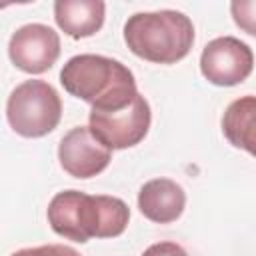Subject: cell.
<instances>
[{"mask_svg":"<svg viewBox=\"0 0 256 256\" xmlns=\"http://www.w3.org/2000/svg\"><path fill=\"white\" fill-rule=\"evenodd\" d=\"M46 218L58 236L84 244L90 238L120 236L130 222V208L116 196L62 190L52 196Z\"/></svg>","mask_w":256,"mask_h":256,"instance_id":"1","label":"cell"},{"mask_svg":"<svg viewBox=\"0 0 256 256\" xmlns=\"http://www.w3.org/2000/svg\"><path fill=\"white\" fill-rule=\"evenodd\" d=\"M64 90L88 102L94 110L128 106L140 92L128 66L102 54H76L60 70Z\"/></svg>","mask_w":256,"mask_h":256,"instance_id":"2","label":"cell"},{"mask_svg":"<svg viewBox=\"0 0 256 256\" xmlns=\"http://www.w3.org/2000/svg\"><path fill=\"white\" fill-rule=\"evenodd\" d=\"M124 42L142 60L176 64L194 44V24L178 10L136 12L124 24Z\"/></svg>","mask_w":256,"mask_h":256,"instance_id":"3","label":"cell"},{"mask_svg":"<svg viewBox=\"0 0 256 256\" xmlns=\"http://www.w3.org/2000/svg\"><path fill=\"white\" fill-rule=\"evenodd\" d=\"M60 118L62 100L44 80H24L8 96L6 120L18 136L42 138L60 124Z\"/></svg>","mask_w":256,"mask_h":256,"instance_id":"4","label":"cell"},{"mask_svg":"<svg viewBox=\"0 0 256 256\" xmlns=\"http://www.w3.org/2000/svg\"><path fill=\"white\" fill-rule=\"evenodd\" d=\"M152 122V110L148 100L138 94L128 106L116 110L90 108L88 126L92 134L110 150H126L140 144Z\"/></svg>","mask_w":256,"mask_h":256,"instance_id":"5","label":"cell"},{"mask_svg":"<svg viewBox=\"0 0 256 256\" xmlns=\"http://www.w3.org/2000/svg\"><path fill=\"white\" fill-rule=\"evenodd\" d=\"M254 70L252 48L234 36L210 40L200 54V72L214 86L242 84Z\"/></svg>","mask_w":256,"mask_h":256,"instance_id":"6","label":"cell"},{"mask_svg":"<svg viewBox=\"0 0 256 256\" xmlns=\"http://www.w3.org/2000/svg\"><path fill=\"white\" fill-rule=\"evenodd\" d=\"M12 64L26 74H42L50 70L60 56V36L46 24H24L8 42Z\"/></svg>","mask_w":256,"mask_h":256,"instance_id":"7","label":"cell"},{"mask_svg":"<svg viewBox=\"0 0 256 256\" xmlns=\"http://www.w3.org/2000/svg\"><path fill=\"white\" fill-rule=\"evenodd\" d=\"M58 160L66 174L88 180L108 168L112 150L92 134L90 126H74L58 144Z\"/></svg>","mask_w":256,"mask_h":256,"instance_id":"8","label":"cell"},{"mask_svg":"<svg viewBox=\"0 0 256 256\" xmlns=\"http://www.w3.org/2000/svg\"><path fill=\"white\" fill-rule=\"evenodd\" d=\"M186 208L184 188L170 178H154L142 184L138 192L140 214L156 224L176 222Z\"/></svg>","mask_w":256,"mask_h":256,"instance_id":"9","label":"cell"},{"mask_svg":"<svg viewBox=\"0 0 256 256\" xmlns=\"http://www.w3.org/2000/svg\"><path fill=\"white\" fill-rule=\"evenodd\" d=\"M106 16L102 0H58L54 2V20L58 28L74 40L94 36Z\"/></svg>","mask_w":256,"mask_h":256,"instance_id":"10","label":"cell"},{"mask_svg":"<svg viewBox=\"0 0 256 256\" xmlns=\"http://www.w3.org/2000/svg\"><path fill=\"white\" fill-rule=\"evenodd\" d=\"M222 134L234 148L256 158V96L246 94L228 104L222 114Z\"/></svg>","mask_w":256,"mask_h":256,"instance_id":"11","label":"cell"},{"mask_svg":"<svg viewBox=\"0 0 256 256\" xmlns=\"http://www.w3.org/2000/svg\"><path fill=\"white\" fill-rule=\"evenodd\" d=\"M230 14L234 24L250 34L256 36V0H234L230 2Z\"/></svg>","mask_w":256,"mask_h":256,"instance_id":"12","label":"cell"},{"mask_svg":"<svg viewBox=\"0 0 256 256\" xmlns=\"http://www.w3.org/2000/svg\"><path fill=\"white\" fill-rule=\"evenodd\" d=\"M10 256H80L78 250L64 244H44V246H32L12 252Z\"/></svg>","mask_w":256,"mask_h":256,"instance_id":"13","label":"cell"},{"mask_svg":"<svg viewBox=\"0 0 256 256\" xmlns=\"http://www.w3.org/2000/svg\"><path fill=\"white\" fill-rule=\"evenodd\" d=\"M142 256H188V252L180 244L164 240V242H156V244L148 246L142 252Z\"/></svg>","mask_w":256,"mask_h":256,"instance_id":"14","label":"cell"}]
</instances>
